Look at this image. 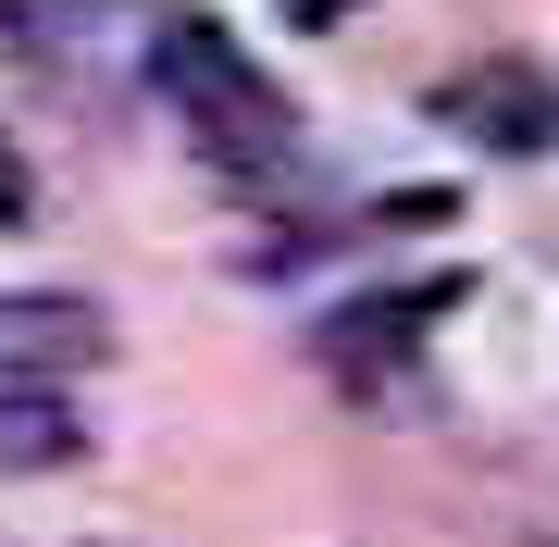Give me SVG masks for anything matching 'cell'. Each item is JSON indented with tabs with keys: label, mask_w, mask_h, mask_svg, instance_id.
I'll use <instances>...</instances> for the list:
<instances>
[{
	"label": "cell",
	"mask_w": 559,
	"mask_h": 547,
	"mask_svg": "<svg viewBox=\"0 0 559 547\" xmlns=\"http://www.w3.org/2000/svg\"><path fill=\"white\" fill-rule=\"evenodd\" d=\"M150 75L175 87L187 112H200V138H212V150H237V163H286V87L261 75V62L224 38L212 13H162Z\"/></svg>",
	"instance_id": "1"
},
{
	"label": "cell",
	"mask_w": 559,
	"mask_h": 547,
	"mask_svg": "<svg viewBox=\"0 0 559 547\" xmlns=\"http://www.w3.org/2000/svg\"><path fill=\"white\" fill-rule=\"evenodd\" d=\"M448 124H473V138L498 150H559V75H535V62H460L448 75Z\"/></svg>",
	"instance_id": "2"
},
{
	"label": "cell",
	"mask_w": 559,
	"mask_h": 547,
	"mask_svg": "<svg viewBox=\"0 0 559 547\" xmlns=\"http://www.w3.org/2000/svg\"><path fill=\"white\" fill-rule=\"evenodd\" d=\"M75 411L62 399H0V461H75Z\"/></svg>",
	"instance_id": "3"
},
{
	"label": "cell",
	"mask_w": 559,
	"mask_h": 547,
	"mask_svg": "<svg viewBox=\"0 0 559 547\" xmlns=\"http://www.w3.org/2000/svg\"><path fill=\"white\" fill-rule=\"evenodd\" d=\"M0 224H25V175H13V150H0Z\"/></svg>",
	"instance_id": "4"
}]
</instances>
